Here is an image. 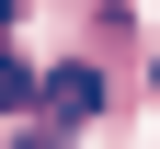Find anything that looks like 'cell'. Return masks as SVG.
Here are the masks:
<instances>
[{"label": "cell", "instance_id": "obj_1", "mask_svg": "<svg viewBox=\"0 0 160 149\" xmlns=\"http://www.w3.org/2000/svg\"><path fill=\"white\" fill-rule=\"evenodd\" d=\"M34 103H46V126H92L103 115V69H80V57L69 69H34Z\"/></svg>", "mask_w": 160, "mask_h": 149}, {"label": "cell", "instance_id": "obj_2", "mask_svg": "<svg viewBox=\"0 0 160 149\" xmlns=\"http://www.w3.org/2000/svg\"><path fill=\"white\" fill-rule=\"evenodd\" d=\"M12 149H57V138H12Z\"/></svg>", "mask_w": 160, "mask_h": 149}]
</instances>
